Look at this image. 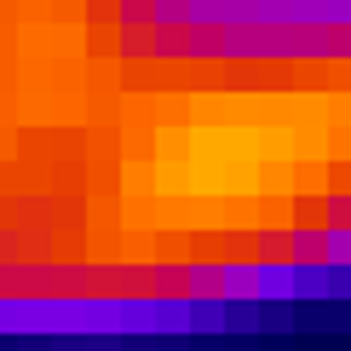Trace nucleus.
<instances>
[{
	"label": "nucleus",
	"mask_w": 351,
	"mask_h": 351,
	"mask_svg": "<svg viewBox=\"0 0 351 351\" xmlns=\"http://www.w3.org/2000/svg\"><path fill=\"white\" fill-rule=\"evenodd\" d=\"M184 294H190V300H225V271H219V265H196V259H190V265H184Z\"/></svg>",
	"instance_id": "7ed1b4c3"
},
{
	"label": "nucleus",
	"mask_w": 351,
	"mask_h": 351,
	"mask_svg": "<svg viewBox=\"0 0 351 351\" xmlns=\"http://www.w3.org/2000/svg\"><path fill=\"white\" fill-rule=\"evenodd\" d=\"M225 300H259V265L254 259H225Z\"/></svg>",
	"instance_id": "f03ea898"
},
{
	"label": "nucleus",
	"mask_w": 351,
	"mask_h": 351,
	"mask_svg": "<svg viewBox=\"0 0 351 351\" xmlns=\"http://www.w3.org/2000/svg\"><path fill=\"white\" fill-rule=\"evenodd\" d=\"M282 254L294 259V265H328V237L323 225H294L282 237Z\"/></svg>",
	"instance_id": "f257e3e1"
}]
</instances>
